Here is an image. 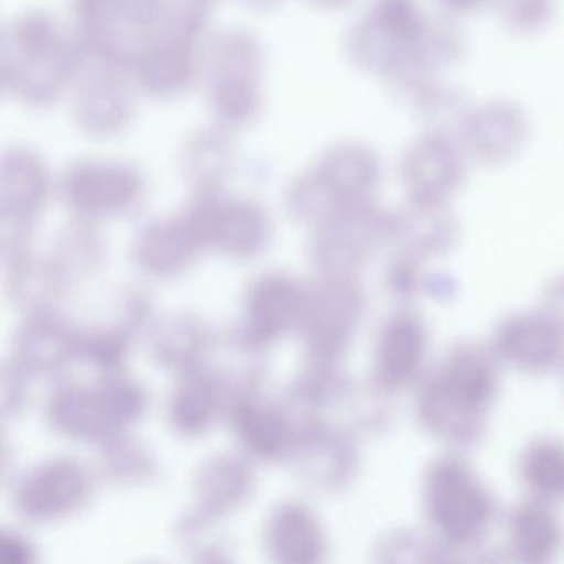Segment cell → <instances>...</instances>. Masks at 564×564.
<instances>
[{
  "label": "cell",
  "mask_w": 564,
  "mask_h": 564,
  "mask_svg": "<svg viewBox=\"0 0 564 564\" xmlns=\"http://www.w3.org/2000/svg\"><path fill=\"white\" fill-rule=\"evenodd\" d=\"M501 366L490 343L452 346L415 384L419 425L451 451L477 447L500 392Z\"/></svg>",
  "instance_id": "6da1fadb"
},
{
  "label": "cell",
  "mask_w": 564,
  "mask_h": 564,
  "mask_svg": "<svg viewBox=\"0 0 564 564\" xmlns=\"http://www.w3.org/2000/svg\"><path fill=\"white\" fill-rule=\"evenodd\" d=\"M349 61L391 84L434 78L457 62L460 35L448 22L431 21L417 0H372L346 39Z\"/></svg>",
  "instance_id": "7a4b0ae2"
},
{
  "label": "cell",
  "mask_w": 564,
  "mask_h": 564,
  "mask_svg": "<svg viewBox=\"0 0 564 564\" xmlns=\"http://www.w3.org/2000/svg\"><path fill=\"white\" fill-rule=\"evenodd\" d=\"M78 28L111 67H133L170 39L196 41L203 29L173 0H77Z\"/></svg>",
  "instance_id": "3957f363"
},
{
  "label": "cell",
  "mask_w": 564,
  "mask_h": 564,
  "mask_svg": "<svg viewBox=\"0 0 564 564\" xmlns=\"http://www.w3.org/2000/svg\"><path fill=\"white\" fill-rule=\"evenodd\" d=\"M421 497L429 533L451 553L480 544L497 520L494 494L458 451L435 457L427 465Z\"/></svg>",
  "instance_id": "277c9868"
},
{
  "label": "cell",
  "mask_w": 564,
  "mask_h": 564,
  "mask_svg": "<svg viewBox=\"0 0 564 564\" xmlns=\"http://www.w3.org/2000/svg\"><path fill=\"white\" fill-rule=\"evenodd\" d=\"M77 64V48L51 14L29 12L6 32V90L25 105L45 107L57 100Z\"/></svg>",
  "instance_id": "5b68a950"
},
{
  "label": "cell",
  "mask_w": 564,
  "mask_h": 564,
  "mask_svg": "<svg viewBox=\"0 0 564 564\" xmlns=\"http://www.w3.org/2000/svg\"><path fill=\"white\" fill-rule=\"evenodd\" d=\"M381 183V163L365 144L329 148L316 166L290 184L286 207L296 219L316 226L345 207L372 203Z\"/></svg>",
  "instance_id": "8992f818"
},
{
  "label": "cell",
  "mask_w": 564,
  "mask_h": 564,
  "mask_svg": "<svg viewBox=\"0 0 564 564\" xmlns=\"http://www.w3.org/2000/svg\"><path fill=\"white\" fill-rule=\"evenodd\" d=\"M366 313V293L356 273L318 272L306 286L300 332L310 361L339 365Z\"/></svg>",
  "instance_id": "52a82bcc"
},
{
  "label": "cell",
  "mask_w": 564,
  "mask_h": 564,
  "mask_svg": "<svg viewBox=\"0 0 564 564\" xmlns=\"http://www.w3.org/2000/svg\"><path fill=\"white\" fill-rule=\"evenodd\" d=\"M313 227L310 253L318 272L358 273L381 247L394 242L395 213L372 200L336 210Z\"/></svg>",
  "instance_id": "ba28073f"
},
{
  "label": "cell",
  "mask_w": 564,
  "mask_h": 564,
  "mask_svg": "<svg viewBox=\"0 0 564 564\" xmlns=\"http://www.w3.org/2000/svg\"><path fill=\"white\" fill-rule=\"evenodd\" d=\"M262 51L246 32L224 34L210 55V107L227 128L243 127L257 117Z\"/></svg>",
  "instance_id": "9c48e42d"
},
{
  "label": "cell",
  "mask_w": 564,
  "mask_h": 564,
  "mask_svg": "<svg viewBox=\"0 0 564 564\" xmlns=\"http://www.w3.org/2000/svg\"><path fill=\"white\" fill-rule=\"evenodd\" d=\"M289 458L308 487L325 494H338L351 487L361 471L358 434L329 419L299 424Z\"/></svg>",
  "instance_id": "30bf717a"
},
{
  "label": "cell",
  "mask_w": 564,
  "mask_h": 564,
  "mask_svg": "<svg viewBox=\"0 0 564 564\" xmlns=\"http://www.w3.org/2000/svg\"><path fill=\"white\" fill-rule=\"evenodd\" d=\"M94 494L87 465L74 457H54L34 465L15 485L14 505L31 523H57L74 517Z\"/></svg>",
  "instance_id": "8fae6325"
},
{
  "label": "cell",
  "mask_w": 564,
  "mask_h": 564,
  "mask_svg": "<svg viewBox=\"0 0 564 564\" xmlns=\"http://www.w3.org/2000/svg\"><path fill=\"white\" fill-rule=\"evenodd\" d=\"M186 214L206 247H213L229 259H253L269 242V214L253 200L223 199L219 193H196Z\"/></svg>",
  "instance_id": "7c38bea8"
},
{
  "label": "cell",
  "mask_w": 564,
  "mask_h": 564,
  "mask_svg": "<svg viewBox=\"0 0 564 564\" xmlns=\"http://www.w3.org/2000/svg\"><path fill=\"white\" fill-rule=\"evenodd\" d=\"M431 329L415 310L402 308L379 326L372 349L371 382L386 395L415 388L427 371Z\"/></svg>",
  "instance_id": "4fadbf2b"
},
{
  "label": "cell",
  "mask_w": 564,
  "mask_h": 564,
  "mask_svg": "<svg viewBox=\"0 0 564 564\" xmlns=\"http://www.w3.org/2000/svg\"><path fill=\"white\" fill-rule=\"evenodd\" d=\"M306 286L283 272H267L252 280L243 295L242 328L236 341L243 351L259 352L299 329L305 313Z\"/></svg>",
  "instance_id": "5bb4252c"
},
{
  "label": "cell",
  "mask_w": 564,
  "mask_h": 564,
  "mask_svg": "<svg viewBox=\"0 0 564 564\" xmlns=\"http://www.w3.org/2000/svg\"><path fill=\"white\" fill-rule=\"evenodd\" d=\"M62 197L78 219L97 220L128 213L144 194L137 167L118 161H80L62 180Z\"/></svg>",
  "instance_id": "9a60e30c"
},
{
  "label": "cell",
  "mask_w": 564,
  "mask_h": 564,
  "mask_svg": "<svg viewBox=\"0 0 564 564\" xmlns=\"http://www.w3.org/2000/svg\"><path fill=\"white\" fill-rule=\"evenodd\" d=\"M226 415L247 457L276 462L292 454L299 422L286 404L263 398L260 384L230 389Z\"/></svg>",
  "instance_id": "2e32d148"
},
{
  "label": "cell",
  "mask_w": 564,
  "mask_h": 564,
  "mask_svg": "<svg viewBox=\"0 0 564 564\" xmlns=\"http://www.w3.org/2000/svg\"><path fill=\"white\" fill-rule=\"evenodd\" d=\"M467 154L451 133L429 131L405 150L401 181L408 203L448 206L467 180Z\"/></svg>",
  "instance_id": "e0dca14e"
},
{
  "label": "cell",
  "mask_w": 564,
  "mask_h": 564,
  "mask_svg": "<svg viewBox=\"0 0 564 564\" xmlns=\"http://www.w3.org/2000/svg\"><path fill=\"white\" fill-rule=\"evenodd\" d=\"M490 346L501 365L523 375L544 376L564 368V328L541 308L505 316Z\"/></svg>",
  "instance_id": "ac0fdd59"
},
{
  "label": "cell",
  "mask_w": 564,
  "mask_h": 564,
  "mask_svg": "<svg viewBox=\"0 0 564 564\" xmlns=\"http://www.w3.org/2000/svg\"><path fill=\"white\" fill-rule=\"evenodd\" d=\"M457 133L468 160L497 167L511 163L523 151L530 130L518 105L498 100L468 111Z\"/></svg>",
  "instance_id": "d6986e66"
},
{
  "label": "cell",
  "mask_w": 564,
  "mask_h": 564,
  "mask_svg": "<svg viewBox=\"0 0 564 564\" xmlns=\"http://www.w3.org/2000/svg\"><path fill=\"white\" fill-rule=\"evenodd\" d=\"M256 484V471L247 455H213L200 462L194 471L193 508L214 520H223L252 498Z\"/></svg>",
  "instance_id": "ffe728a7"
},
{
  "label": "cell",
  "mask_w": 564,
  "mask_h": 564,
  "mask_svg": "<svg viewBox=\"0 0 564 564\" xmlns=\"http://www.w3.org/2000/svg\"><path fill=\"white\" fill-rule=\"evenodd\" d=\"M263 546L270 560L283 564L322 563L328 553L325 528L302 501L276 505L263 527Z\"/></svg>",
  "instance_id": "44dd1931"
},
{
  "label": "cell",
  "mask_w": 564,
  "mask_h": 564,
  "mask_svg": "<svg viewBox=\"0 0 564 564\" xmlns=\"http://www.w3.org/2000/svg\"><path fill=\"white\" fill-rule=\"evenodd\" d=\"M206 247L187 214L150 224L138 237L134 260L147 275L170 280L187 272Z\"/></svg>",
  "instance_id": "7402d4cb"
},
{
  "label": "cell",
  "mask_w": 564,
  "mask_h": 564,
  "mask_svg": "<svg viewBox=\"0 0 564 564\" xmlns=\"http://www.w3.org/2000/svg\"><path fill=\"white\" fill-rule=\"evenodd\" d=\"M75 358V329L51 308L28 313L12 343L11 359L19 368L29 376L55 375Z\"/></svg>",
  "instance_id": "603a6c76"
},
{
  "label": "cell",
  "mask_w": 564,
  "mask_h": 564,
  "mask_svg": "<svg viewBox=\"0 0 564 564\" xmlns=\"http://www.w3.org/2000/svg\"><path fill=\"white\" fill-rule=\"evenodd\" d=\"M51 193L44 161L29 150L9 151L2 161V229L31 230Z\"/></svg>",
  "instance_id": "cb8c5ba5"
},
{
  "label": "cell",
  "mask_w": 564,
  "mask_h": 564,
  "mask_svg": "<svg viewBox=\"0 0 564 564\" xmlns=\"http://www.w3.org/2000/svg\"><path fill=\"white\" fill-rule=\"evenodd\" d=\"M229 382L219 372L203 366L180 376L167 399V421L177 434L199 437L220 414H226Z\"/></svg>",
  "instance_id": "d4e9b609"
},
{
  "label": "cell",
  "mask_w": 564,
  "mask_h": 564,
  "mask_svg": "<svg viewBox=\"0 0 564 564\" xmlns=\"http://www.w3.org/2000/svg\"><path fill=\"white\" fill-rule=\"evenodd\" d=\"M48 427L62 437L78 442H105L115 431L97 386L67 382L48 395L45 404Z\"/></svg>",
  "instance_id": "484cf974"
},
{
  "label": "cell",
  "mask_w": 564,
  "mask_h": 564,
  "mask_svg": "<svg viewBox=\"0 0 564 564\" xmlns=\"http://www.w3.org/2000/svg\"><path fill=\"white\" fill-rule=\"evenodd\" d=\"M554 505L528 497L507 518L508 551L527 564L553 563L564 547V523Z\"/></svg>",
  "instance_id": "4316f807"
},
{
  "label": "cell",
  "mask_w": 564,
  "mask_h": 564,
  "mask_svg": "<svg viewBox=\"0 0 564 564\" xmlns=\"http://www.w3.org/2000/svg\"><path fill=\"white\" fill-rule=\"evenodd\" d=\"M131 108L130 91L113 70L88 75L75 94V121L91 137H117L130 123Z\"/></svg>",
  "instance_id": "83f0119b"
},
{
  "label": "cell",
  "mask_w": 564,
  "mask_h": 564,
  "mask_svg": "<svg viewBox=\"0 0 564 564\" xmlns=\"http://www.w3.org/2000/svg\"><path fill=\"white\" fill-rule=\"evenodd\" d=\"M213 332L200 316L176 313L166 316L151 332V355L164 369L184 375L206 366L214 348Z\"/></svg>",
  "instance_id": "f1b7e54d"
},
{
  "label": "cell",
  "mask_w": 564,
  "mask_h": 564,
  "mask_svg": "<svg viewBox=\"0 0 564 564\" xmlns=\"http://www.w3.org/2000/svg\"><path fill=\"white\" fill-rule=\"evenodd\" d=\"M458 224L448 206L408 203L395 213L394 242L401 252L425 260L445 256L454 249Z\"/></svg>",
  "instance_id": "f546056e"
},
{
  "label": "cell",
  "mask_w": 564,
  "mask_h": 564,
  "mask_svg": "<svg viewBox=\"0 0 564 564\" xmlns=\"http://www.w3.org/2000/svg\"><path fill=\"white\" fill-rule=\"evenodd\" d=\"M194 41L170 39L154 45L131 67L134 80L147 94L171 98L187 90L197 74Z\"/></svg>",
  "instance_id": "4dcf8cb0"
},
{
  "label": "cell",
  "mask_w": 564,
  "mask_h": 564,
  "mask_svg": "<svg viewBox=\"0 0 564 564\" xmlns=\"http://www.w3.org/2000/svg\"><path fill=\"white\" fill-rule=\"evenodd\" d=\"M518 475L528 497L564 505V441L543 435L534 438L518 458Z\"/></svg>",
  "instance_id": "1f68e13d"
},
{
  "label": "cell",
  "mask_w": 564,
  "mask_h": 564,
  "mask_svg": "<svg viewBox=\"0 0 564 564\" xmlns=\"http://www.w3.org/2000/svg\"><path fill=\"white\" fill-rule=\"evenodd\" d=\"M232 163V143L220 130L200 131L183 151L184 176L196 193H219Z\"/></svg>",
  "instance_id": "d6a6232c"
},
{
  "label": "cell",
  "mask_w": 564,
  "mask_h": 564,
  "mask_svg": "<svg viewBox=\"0 0 564 564\" xmlns=\"http://www.w3.org/2000/svg\"><path fill=\"white\" fill-rule=\"evenodd\" d=\"M100 474L118 487H137L150 484L156 477L158 465L150 448L130 437L127 432L101 442Z\"/></svg>",
  "instance_id": "836d02e7"
},
{
  "label": "cell",
  "mask_w": 564,
  "mask_h": 564,
  "mask_svg": "<svg viewBox=\"0 0 564 564\" xmlns=\"http://www.w3.org/2000/svg\"><path fill=\"white\" fill-rule=\"evenodd\" d=\"M425 260L415 259L409 253L398 250L386 269V286L394 299L408 303L419 299L422 293L434 295L435 299H447L454 292V280L451 276L432 275L424 270Z\"/></svg>",
  "instance_id": "e575fe53"
},
{
  "label": "cell",
  "mask_w": 564,
  "mask_h": 564,
  "mask_svg": "<svg viewBox=\"0 0 564 564\" xmlns=\"http://www.w3.org/2000/svg\"><path fill=\"white\" fill-rule=\"evenodd\" d=\"M98 392L104 399L108 419L117 432H127L130 425L140 421L148 409V394L140 382L123 371L105 372L97 382Z\"/></svg>",
  "instance_id": "d590c367"
},
{
  "label": "cell",
  "mask_w": 564,
  "mask_h": 564,
  "mask_svg": "<svg viewBox=\"0 0 564 564\" xmlns=\"http://www.w3.org/2000/svg\"><path fill=\"white\" fill-rule=\"evenodd\" d=\"M131 332L124 326L75 329V352L80 361L101 372L120 371L130 349Z\"/></svg>",
  "instance_id": "8d00e7d4"
},
{
  "label": "cell",
  "mask_w": 564,
  "mask_h": 564,
  "mask_svg": "<svg viewBox=\"0 0 564 564\" xmlns=\"http://www.w3.org/2000/svg\"><path fill=\"white\" fill-rule=\"evenodd\" d=\"M80 223L68 227L61 239L57 249L52 253L68 280H74L78 273H88L100 263L104 246L100 237L90 227V220L78 219Z\"/></svg>",
  "instance_id": "74e56055"
},
{
  "label": "cell",
  "mask_w": 564,
  "mask_h": 564,
  "mask_svg": "<svg viewBox=\"0 0 564 564\" xmlns=\"http://www.w3.org/2000/svg\"><path fill=\"white\" fill-rule=\"evenodd\" d=\"M501 24L518 35H531L550 24L554 0H491Z\"/></svg>",
  "instance_id": "f35d334b"
},
{
  "label": "cell",
  "mask_w": 564,
  "mask_h": 564,
  "mask_svg": "<svg viewBox=\"0 0 564 564\" xmlns=\"http://www.w3.org/2000/svg\"><path fill=\"white\" fill-rule=\"evenodd\" d=\"M414 553L417 561H451V551L438 543L431 533L411 534V531H395L388 538H382L381 543L376 547V554H379V561L404 560L405 554Z\"/></svg>",
  "instance_id": "ab89813d"
},
{
  "label": "cell",
  "mask_w": 564,
  "mask_h": 564,
  "mask_svg": "<svg viewBox=\"0 0 564 564\" xmlns=\"http://www.w3.org/2000/svg\"><path fill=\"white\" fill-rule=\"evenodd\" d=\"M28 372L9 359L2 369V414L15 417L25 408L29 398Z\"/></svg>",
  "instance_id": "60d3db41"
},
{
  "label": "cell",
  "mask_w": 564,
  "mask_h": 564,
  "mask_svg": "<svg viewBox=\"0 0 564 564\" xmlns=\"http://www.w3.org/2000/svg\"><path fill=\"white\" fill-rule=\"evenodd\" d=\"M37 560L34 544L18 531L0 534V564H31Z\"/></svg>",
  "instance_id": "b9f144b4"
},
{
  "label": "cell",
  "mask_w": 564,
  "mask_h": 564,
  "mask_svg": "<svg viewBox=\"0 0 564 564\" xmlns=\"http://www.w3.org/2000/svg\"><path fill=\"white\" fill-rule=\"evenodd\" d=\"M541 310L564 328V273L553 276L541 295Z\"/></svg>",
  "instance_id": "7bdbcfd3"
},
{
  "label": "cell",
  "mask_w": 564,
  "mask_h": 564,
  "mask_svg": "<svg viewBox=\"0 0 564 564\" xmlns=\"http://www.w3.org/2000/svg\"><path fill=\"white\" fill-rule=\"evenodd\" d=\"M488 2L491 4V0H438V4L452 14H468V12L478 11Z\"/></svg>",
  "instance_id": "ee69618b"
},
{
  "label": "cell",
  "mask_w": 564,
  "mask_h": 564,
  "mask_svg": "<svg viewBox=\"0 0 564 564\" xmlns=\"http://www.w3.org/2000/svg\"><path fill=\"white\" fill-rule=\"evenodd\" d=\"M316 8L323 9H341L352 4V0H310Z\"/></svg>",
  "instance_id": "f6af8a7d"
},
{
  "label": "cell",
  "mask_w": 564,
  "mask_h": 564,
  "mask_svg": "<svg viewBox=\"0 0 564 564\" xmlns=\"http://www.w3.org/2000/svg\"><path fill=\"white\" fill-rule=\"evenodd\" d=\"M249 4L260 6V8H269V6H275L279 0H247Z\"/></svg>",
  "instance_id": "bcb514c9"
},
{
  "label": "cell",
  "mask_w": 564,
  "mask_h": 564,
  "mask_svg": "<svg viewBox=\"0 0 564 564\" xmlns=\"http://www.w3.org/2000/svg\"><path fill=\"white\" fill-rule=\"evenodd\" d=\"M561 372H563V375H564V368H563V369H561Z\"/></svg>",
  "instance_id": "7dc6e473"
}]
</instances>
